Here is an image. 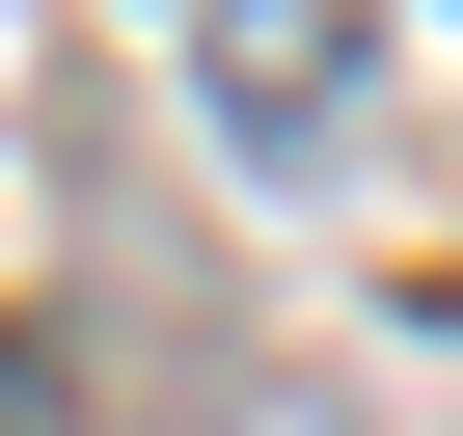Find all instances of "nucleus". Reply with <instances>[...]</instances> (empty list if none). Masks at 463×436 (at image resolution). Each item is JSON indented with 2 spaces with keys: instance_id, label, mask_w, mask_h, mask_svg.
Instances as JSON below:
<instances>
[{
  "instance_id": "obj_1",
  "label": "nucleus",
  "mask_w": 463,
  "mask_h": 436,
  "mask_svg": "<svg viewBox=\"0 0 463 436\" xmlns=\"http://www.w3.org/2000/svg\"><path fill=\"white\" fill-rule=\"evenodd\" d=\"M218 137H246V164H327V82H354V0H218Z\"/></svg>"
},
{
  "instance_id": "obj_2",
  "label": "nucleus",
  "mask_w": 463,
  "mask_h": 436,
  "mask_svg": "<svg viewBox=\"0 0 463 436\" xmlns=\"http://www.w3.org/2000/svg\"><path fill=\"white\" fill-rule=\"evenodd\" d=\"M0 436H82V382H55V355H28V327H0Z\"/></svg>"
}]
</instances>
